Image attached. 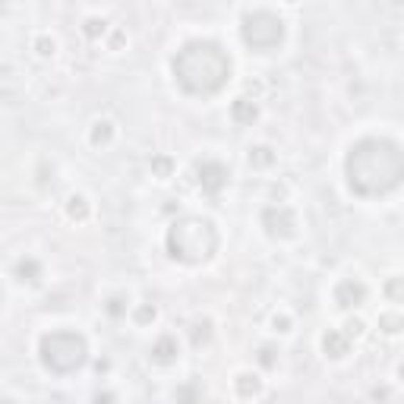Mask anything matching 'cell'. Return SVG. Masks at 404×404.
I'll list each match as a JSON object with an SVG mask.
<instances>
[{"label": "cell", "mask_w": 404, "mask_h": 404, "mask_svg": "<svg viewBox=\"0 0 404 404\" xmlns=\"http://www.w3.org/2000/svg\"><path fill=\"white\" fill-rule=\"evenodd\" d=\"M344 171H348V187L363 200L392 193L404 177L401 145L392 139H360L351 145Z\"/></svg>", "instance_id": "6da1fadb"}, {"label": "cell", "mask_w": 404, "mask_h": 404, "mask_svg": "<svg viewBox=\"0 0 404 404\" xmlns=\"http://www.w3.org/2000/svg\"><path fill=\"white\" fill-rule=\"evenodd\" d=\"M174 79L190 95H215L231 79V57L218 41H187L171 61Z\"/></svg>", "instance_id": "7a4b0ae2"}, {"label": "cell", "mask_w": 404, "mask_h": 404, "mask_svg": "<svg viewBox=\"0 0 404 404\" xmlns=\"http://www.w3.org/2000/svg\"><path fill=\"white\" fill-rule=\"evenodd\" d=\"M218 249V231L209 218H196V215H187V218H177L167 231V253L180 262H205L212 259V253Z\"/></svg>", "instance_id": "3957f363"}, {"label": "cell", "mask_w": 404, "mask_h": 404, "mask_svg": "<svg viewBox=\"0 0 404 404\" xmlns=\"http://www.w3.org/2000/svg\"><path fill=\"white\" fill-rule=\"evenodd\" d=\"M38 354H41V363H45L51 373L67 376V373H76L79 366L86 363V357H89V344H86V338L79 332H67V328H61V332H48L45 338H41Z\"/></svg>", "instance_id": "277c9868"}, {"label": "cell", "mask_w": 404, "mask_h": 404, "mask_svg": "<svg viewBox=\"0 0 404 404\" xmlns=\"http://www.w3.org/2000/svg\"><path fill=\"white\" fill-rule=\"evenodd\" d=\"M240 35L253 51H271L284 41V23L269 10H249L240 23Z\"/></svg>", "instance_id": "5b68a950"}, {"label": "cell", "mask_w": 404, "mask_h": 404, "mask_svg": "<svg viewBox=\"0 0 404 404\" xmlns=\"http://www.w3.org/2000/svg\"><path fill=\"white\" fill-rule=\"evenodd\" d=\"M262 227H266L271 237L288 240L297 234V218H294V212L288 205H269V209L262 212Z\"/></svg>", "instance_id": "8992f818"}, {"label": "cell", "mask_w": 404, "mask_h": 404, "mask_svg": "<svg viewBox=\"0 0 404 404\" xmlns=\"http://www.w3.org/2000/svg\"><path fill=\"white\" fill-rule=\"evenodd\" d=\"M196 174H200V187L205 196H218L227 187V167L222 161H202Z\"/></svg>", "instance_id": "52a82bcc"}, {"label": "cell", "mask_w": 404, "mask_h": 404, "mask_svg": "<svg viewBox=\"0 0 404 404\" xmlns=\"http://www.w3.org/2000/svg\"><path fill=\"white\" fill-rule=\"evenodd\" d=\"M366 300V284L363 281H354V278H344L341 284L335 288V304L351 310V306H360Z\"/></svg>", "instance_id": "ba28073f"}, {"label": "cell", "mask_w": 404, "mask_h": 404, "mask_svg": "<svg viewBox=\"0 0 404 404\" xmlns=\"http://www.w3.org/2000/svg\"><path fill=\"white\" fill-rule=\"evenodd\" d=\"M180 348H177V338L174 335H165L155 341V348H152V357L158 360V363H171V360H177Z\"/></svg>", "instance_id": "9c48e42d"}, {"label": "cell", "mask_w": 404, "mask_h": 404, "mask_svg": "<svg viewBox=\"0 0 404 404\" xmlns=\"http://www.w3.org/2000/svg\"><path fill=\"white\" fill-rule=\"evenodd\" d=\"M322 348H326V354H332V357H344L348 354V335L328 332L326 338H322Z\"/></svg>", "instance_id": "30bf717a"}, {"label": "cell", "mask_w": 404, "mask_h": 404, "mask_svg": "<svg viewBox=\"0 0 404 404\" xmlns=\"http://www.w3.org/2000/svg\"><path fill=\"white\" fill-rule=\"evenodd\" d=\"M231 117H234L237 123H253V120H256V105H253L249 98H237V101L231 105Z\"/></svg>", "instance_id": "8fae6325"}, {"label": "cell", "mask_w": 404, "mask_h": 404, "mask_svg": "<svg viewBox=\"0 0 404 404\" xmlns=\"http://www.w3.org/2000/svg\"><path fill=\"white\" fill-rule=\"evenodd\" d=\"M16 275L23 278V281H38V275H41V266L35 259H19V266H16Z\"/></svg>", "instance_id": "7c38bea8"}, {"label": "cell", "mask_w": 404, "mask_h": 404, "mask_svg": "<svg viewBox=\"0 0 404 404\" xmlns=\"http://www.w3.org/2000/svg\"><path fill=\"white\" fill-rule=\"evenodd\" d=\"M174 398H177V404H202V392H196V385H183Z\"/></svg>", "instance_id": "4fadbf2b"}, {"label": "cell", "mask_w": 404, "mask_h": 404, "mask_svg": "<svg viewBox=\"0 0 404 404\" xmlns=\"http://www.w3.org/2000/svg\"><path fill=\"white\" fill-rule=\"evenodd\" d=\"M249 165H256V167L271 165V152L266 149V145H256V149H249Z\"/></svg>", "instance_id": "5bb4252c"}, {"label": "cell", "mask_w": 404, "mask_h": 404, "mask_svg": "<svg viewBox=\"0 0 404 404\" xmlns=\"http://www.w3.org/2000/svg\"><path fill=\"white\" fill-rule=\"evenodd\" d=\"M92 143H95V145L111 143V123H95V130H92Z\"/></svg>", "instance_id": "9a60e30c"}, {"label": "cell", "mask_w": 404, "mask_h": 404, "mask_svg": "<svg viewBox=\"0 0 404 404\" xmlns=\"http://www.w3.org/2000/svg\"><path fill=\"white\" fill-rule=\"evenodd\" d=\"M237 392L240 395H256V392H259V382H256V376H240L237 379Z\"/></svg>", "instance_id": "2e32d148"}, {"label": "cell", "mask_w": 404, "mask_h": 404, "mask_svg": "<svg viewBox=\"0 0 404 404\" xmlns=\"http://www.w3.org/2000/svg\"><path fill=\"white\" fill-rule=\"evenodd\" d=\"M86 212H89V209H86L83 196H73V200H70V218H86Z\"/></svg>", "instance_id": "e0dca14e"}, {"label": "cell", "mask_w": 404, "mask_h": 404, "mask_svg": "<svg viewBox=\"0 0 404 404\" xmlns=\"http://www.w3.org/2000/svg\"><path fill=\"white\" fill-rule=\"evenodd\" d=\"M382 326L385 332H398V316H382Z\"/></svg>", "instance_id": "ac0fdd59"}, {"label": "cell", "mask_w": 404, "mask_h": 404, "mask_svg": "<svg viewBox=\"0 0 404 404\" xmlns=\"http://www.w3.org/2000/svg\"><path fill=\"white\" fill-rule=\"evenodd\" d=\"M38 54H54V41H51V38H38Z\"/></svg>", "instance_id": "d6986e66"}, {"label": "cell", "mask_w": 404, "mask_h": 404, "mask_svg": "<svg viewBox=\"0 0 404 404\" xmlns=\"http://www.w3.org/2000/svg\"><path fill=\"white\" fill-rule=\"evenodd\" d=\"M136 319H139V322H145V319H155V306H143Z\"/></svg>", "instance_id": "ffe728a7"}, {"label": "cell", "mask_w": 404, "mask_h": 404, "mask_svg": "<svg viewBox=\"0 0 404 404\" xmlns=\"http://www.w3.org/2000/svg\"><path fill=\"white\" fill-rule=\"evenodd\" d=\"M86 32H89V35H98V32H105V23H98V19H92V23L86 26Z\"/></svg>", "instance_id": "44dd1931"}, {"label": "cell", "mask_w": 404, "mask_h": 404, "mask_svg": "<svg viewBox=\"0 0 404 404\" xmlns=\"http://www.w3.org/2000/svg\"><path fill=\"white\" fill-rule=\"evenodd\" d=\"M0 404H13V401H0Z\"/></svg>", "instance_id": "7402d4cb"}, {"label": "cell", "mask_w": 404, "mask_h": 404, "mask_svg": "<svg viewBox=\"0 0 404 404\" xmlns=\"http://www.w3.org/2000/svg\"><path fill=\"white\" fill-rule=\"evenodd\" d=\"M0 300H4V294H0Z\"/></svg>", "instance_id": "603a6c76"}]
</instances>
